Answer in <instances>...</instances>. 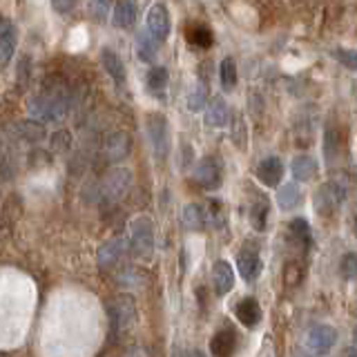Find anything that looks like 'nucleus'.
I'll return each instance as SVG.
<instances>
[{
    "mask_svg": "<svg viewBox=\"0 0 357 357\" xmlns=\"http://www.w3.org/2000/svg\"><path fill=\"white\" fill-rule=\"evenodd\" d=\"M67 109H70V94L65 87H47L31 96L27 112L33 121L50 123V121H61Z\"/></svg>",
    "mask_w": 357,
    "mask_h": 357,
    "instance_id": "obj_1",
    "label": "nucleus"
},
{
    "mask_svg": "<svg viewBox=\"0 0 357 357\" xmlns=\"http://www.w3.org/2000/svg\"><path fill=\"white\" fill-rule=\"evenodd\" d=\"M109 315V328H112V340H116L121 333L130 331L137 324V304L130 295L114 297L107 306Z\"/></svg>",
    "mask_w": 357,
    "mask_h": 357,
    "instance_id": "obj_2",
    "label": "nucleus"
},
{
    "mask_svg": "<svg viewBox=\"0 0 357 357\" xmlns=\"http://www.w3.org/2000/svg\"><path fill=\"white\" fill-rule=\"evenodd\" d=\"M130 252L137 259H150L154 252V223L150 217H137L130 223Z\"/></svg>",
    "mask_w": 357,
    "mask_h": 357,
    "instance_id": "obj_3",
    "label": "nucleus"
},
{
    "mask_svg": "<svg viewBox=\"0 0 357 357\" xmlns=\"http://www.w3.org/2000/svg\"><path fill=\"white\" fill-rule=\"evenodd\" d=\"M130 185H132V172L126 170V167H114V170H109L103 181L96 185L94 199L112 204V201H119L123 195H126Z\"/></svg>",
    "mask_w": 357,
    "mask_h": 357,
    "instance_id": "obj_4",
    "label": "nucleus"
},
{
    "mask_svg": "<svg viewBox=\"0 0 357 357\" xmlns=\"http://www.w3.org/2000/svg\"><path fill=\"white\" fill-rule=\"evenodd\" d=\"M145 132H148L156 159H165L167 152H170V126H167V119L159 114V112L148 114V119H145Z\"/></svg>",
    "mask_w": 357,
    "mask_h": 357,
    "instance_id": "obj_5",
    "label": "nucleus"
},
{
    "mask_svg": "<svg viewBox=\"0 0 357 357\" xmlns=\"http://www.w3.org/2000/svg\"><path fill=\"white\" fill-rule=\"evenodd\" d=\"M346 199V188L340 181H326L321 183L319 190L312 197V206H315V212L321 217H331L335 210H337Z\"/></svg>",
    "mask_w": 357,
    "mask_h": 357,
    "instance_id": "obj_6",
    "label": "nucleus"
},
{
    "mask_svg": "<svg viewBox=\"0 0 357 357\" xmlns=\"http://www.w3.org/2000/svg\"><path fill=\"white\" fill-rule=\"evenodd\" d=\"M192 178L199 188L208 190V192L219 190V185L223 181V165L219 161V156H204V159L195 165Z\"/></svg>",
    "mask_w": 357,
    "mask_h": 357,
    "instance_id": "obj_7",
    "label": "nucleus"
},
{
    "mask_svg": "<svg viewBox=\"0 0 357 357\" xmlns=\"http://www.w3.org/2000/svg\"><path fill=\"white\" fill-rule=\"evenodd\" d=\"M234 266H237V273L243 282H255V279L261 275L264 264H261L259 248H257L255 241L243 243V248L237 252V261H234Z\"/></svg>",
    "mask_w": 357,
    "mask_h": 357,
    "instance_id": "obj_8",
    "label": "nucleus"
},
{
    "mask_svg": "<svg viewBox=\"0 0 357 357\" xmlns=\"http://www.w3.org/2000/svg\"><path fill=\"white\" fill-rule=\"evenodd\" d=\"M145 29L150 31V36L156 43H165L170 36V14H167V7L163 3H152L148 9V16H145Z\"/></svg>",
    "mask_w": 357,
    "mask_h": 357,
    "instance_id": "obj_9",
    "label": "nucleus"
},
{
    "mask_svg": "<svg viewBox=\"0 0 357 357\" xmlns=\"http://www.w3.org/2000/svg\"><path fill=\"white\" fill-rule=\"evenodd\" d=\"M130 248V241L123 237V234H119V237H112L109 241H105L103 245L98 248L96 252V264L100 271H109V268H114L121 259L123 255L128 252Z\"/></svg>",
    "mask_w": 357,
    "mask_h": 357,
    "instance_id": "obj_10",
    "label": "nucleus"
},
{
    "mask_svg": "<svg viewBox=\"0 0 357 357\" xmlns=\"http://www.w3.org/2000/svg\"><path fill=\"white\" fill-rule=\"evenodd\" d=\"M335 344H337V331L333 326H326V324H317V326H312L306 335L308 351L319 357L331 353Z\"/></svg>",
    "mask_w": 357,
    "mask_h": 357,
    "instance_id": "obj_11",
    "label": "nucleus"
},
{
    "mask_svg": "<svg viewBox=\"0 0 357 357\" xmlns=\"http://www.w3.org/2000/svg\"><path fill=\"white\" fill-rule=\"evenodd\" d=\"M239 346V335L234 328H219L210 340V355L212 357H232Z\"/></svg>",
    "mask_w": 357,
    "mask_h": 357,
    "instance_id": "obj_12",
    "label": "nucleus"
},
{
    "mask_svg": "<svg viewBox=\"0 0 357 357\" xmlns=\"http://www.w3.org/2000/svg\"><path fill=\"white\" fill-rule=\"evenodd\" d=\"M288 241L295 250L308 252L312 248V230L306 219H293L288 223Z\"/></svg>",
    "mask_w": 357,
    "mask_h": 357,
    "instance_id": "obj_13",
    "label": "nucleus"
},
{
    "mask_svg": "<svg viewBox=\"0 0 357 357\" xmlns=\"http://www.w3.org/2000/svg\"><path fill=\"white\" fill-rule=\"evenodd\" d=\"M234 317H237L245 328H257L261 324V306L255 297H243L234 306Z\"/></svg>",
    "mask_w": 357,
    "mask_h": 357,
    "instance_id": "obj_14",
    "label": "nucleus"
},
{
    "mask_svg": "<svg viewBox=\"0 0 357 357\" xmlns=\"http://www.w3.org/2000/svg\"><path fill=\"white\" fill-rule=\"evenodd\" d=\"M284 176V163L279 156H266V159L257 165V178L266 185V188H277L279 181Z\"/></svg>",
    "mask_w": 357,
    "mask_h": 357,
    "instance_id": "obj_15",
    "label": "nucleus"
},
{
    "mask_svg": "<svg viewBox=\"0 0 357 357\" xmlns=\"http://www.w3.org/2000/svg\"><path fill=\"white\" fill-rule=\"evenodd\" d=\"M212 288H215V293L219 297L228 295L234 288V271H232L230 261L219 259L215 266H212Z\"/></svg>",
    "mask_w": 357,
    "mask_h": 357,
    "instance_id": "obj_16",
    "label": "nucleus"
},
{
    "mask_svg": "<svg viewBox=\"0 0 357 357\" xmlns=\"http://www.w3.org/2000/svg\"><path fill=\"white\" fill-rule=\"evenodd\" d=\"M18 45V29L9 18L0 20V63L7 65Z\"/></svg>",
    "mask_w": 357,
    "mask_h": 357,
    "instance_id": "obj_17",
    "label": "nucleus"
},
{
    "mask_svg": "<svg viewBox=\"0 0 357 357\" xmlns=\"http://www.w3.org/2000/svg\"><path fill=\"white\" fill-rule=\"evenodd\" d=\"M167 83H170V74H167V67L163 65H154L145 74V87H148V94L154 98H165Z\"/></svg>",
    "mask_w": 357,
    "mask_h": 357,
    "instance_id": "obj_18",
    "label": "nucleus"
},
{
    "mask_svg": "<svg viewBox=\"0 0 357 357\" xmlns=\"http://www.w3.org/2000/svg\"><path fill=\"white\" fill-rule=\"evenodd\" d=\"M137 16L139 5L132 3V0H121V3H114V7H112V22L119 29H130L137 22Z\"/></svg>",
    "mask_w": 357,
    "mask_h": 357,
    "instance_id": "obj_19",
    "label": "nucleus"
},
{
    "mask_svg": "<svg viewBox=\"0 0 357 357\" xmlns=\"http://www.w3.org/2000/svg\"><path fill=\"white\" fill-rule=\"evenodd\" d=\"M206 123L210 128H226L230 123V107L223 96H212L206 107Z\"/></svg>",
    "mask_w": 357,
    "mask_h": 357,
    "instance_id": "obj_20",
    "label": "nucleus"
},
{
    "mask_svg": "<svg viewBox=\"0 0 357 357\" xmlns=\"http://www.w3.org/2000/svg\"><path fill=\"white\" fill-rule=\"evenodd\" d=\"M130 148H132L130 134L128 132H114L107 137L103 150H105V156L109 161H121L130 154Z\"/></svg>",
    "mask_w": 357,
    "mask_h": 357,
    "instance_id": "obj_21",
    "label": "nucleus"
},
{
    "mask_svg": "<svg viewBox=\"0 0 357 357\" xmlns=\"http://www.w3.org/2000/svg\"><path fill=\"white\" fill-rule=\"evenodd\" d=\"M100 63H103L105 72L112 76V81H114L119 87L126 85V81H128V76H126V65H123L121 56H119L114 50L105 47L103 54H100Z\"/></svg>",
    "mask_w": 357,
    "mask_h": 357,
    "instance_id": "obj_22",
    "label": "nucleus"
},
{
    "mask_svg": "<svg viewBox=\"0 0 357 357\" xmlns=\"http://www.w3.org/2000/svg\"><path fill=\"white\" fill-rule=\"evenodd\" d=\"M268 215H271V204L268 199L259 192H252V204H250V226L257 232H264L266 230V223H268Z\"/></svg>",
    "mask_w": 357,
    "mask_h": 357,
    "instance_id": "obj_23",
    "label": "nucleus"
},
{
    "mask_svg": "<svg viewBox=\"0 0 357 357\" xmlns=\"http://www.w3.org/2000/svg\"><path fill=\"white\" fill-rule=\"evenodd\" d=\"M317 170H319L317 161L312 159V156H308V154H299V156H295V159H293V165H290V172H293V176L297 178V181H301V183L312 181V178L317 176Z\"/></svg>",
    "mask_w": 357,
    "mask_h": 357,
    "instance_id": "obj_24",
    "label": "nucleus"
},
{
    "mask_svg": "<svg viewBox=\"0 0 357 357\" xmlns=\"http://www.w3.org/2000/svg\"><path fill=\"white\" fill-rule=\"evenodd\" d=\"M183 226L190 232H201L208 228V212L201 204H188L183 208Z\"/></svg>",
    "mask_w": 357,
    "mask_h": 357,
    "instance_id": "obj_25",
    "label": "nucleus"
},
{
    "mask_svg": "<svg viewBox=\"0 0 357 357\" xmlns=\"http://www.w3.org/2000/svg\"><path fill=\"white\" fill-rule=\"evenodd\" d=\"M210 103V92H208V78L206 72L199 74V83L192 87V92L188 94V109L190 112H201Z\"/></svg>",
    "mask_w": 357,
    "mask_h": 357,
    "instance_id": "obj_26",
    "label": "nucleus"
},
{
    "mask_svg": "<svg viewBox=\"0 0 357 357\" xmlns=\"http://www.w3.org/2000/svg\"><path fill=\"white\" fill-rule=\"evenodd\" d=\"M299 204H301V190L297 183H284L277 190V206L284 212L299 208Z\"/></svg>",
    "mask_w": 357,
    "mask_h": 357,
    "instance_id": "obj_27",
    "label": "nucleus"
},
{
    "mask_svg": "<svg viewBox=\"0 0 357 357\" xmlns=\"http://www.w3.org/2000/svg\"><path fill=\"white\" fill-rule=\"evenodd\" d=\"M134 47H137V59L141 63H152L156 59V47H159V43L150 36L148 29H143V31H139Z\"/></svg>",
    "mask_w": 357,
    "mask_h": 357,
    "instance_id": "obj_28",
    "label": "nucleus"
},
{
    "mask_svg": "<svg viewBox=\"0 0 357 357\" xmlns=\"http://www.w3.org/2000/svg\"><path fill=\"white\" fill-rule=\"evenodd\" d=\"M185 36H188V43H192L195 47H204V50H208L212 40H215L212 29L208 25H190Z\"/></svg>",
    "mask_w": 357,
    "mask_h": 357,
    "instance_id": "obj_29",
    "label": "nucleus"
},
{
    "mask_svg": "<svg viewBox=\"0 0 357 357\" xmlns=\"http://www.w3.org/2000/svg\"><path fill=\"white\" fill-rule=\"evenodd\" d=\"M337 156H340V134L335 130H326L324 132V159H326V165H333Z\"/></svg>",
    "mask_w": 357,
    "mask_h": 357,
    "instance_id": "obj_30",
    "label": "nucleus"
},
{
    "mask_svg": "<svg viewBox=\"0 0 357 357\" xmlns=\"http://www.w3.org/2000/svg\"><path fill=\"white\" fill-rule=\"evenodd\" d=\"M219 78H221L223 89H232L234 85H237V63H234V59H230V56H226V59L221 61Z\"/></svg>",
    "mask_w": 357,
    "mask_h": 357,
    "instance_id": "obj_31",
    "label": "nucleus"
},
{
    "mask_svg": "<svg viewBox=\"0 0 357 357\" xmlns=\"http://www.w3.org/2000/svg\"><path fill=\"white\" fill-rule=\"evenodd\" d=\"M14 130L20 134V139H25L29 143H36V141H40L45 137L43 126H40V123H33V121H20Z\"/></svg>",
    "mask_w": 357,
    "mask_h": 357,
    "instance_id": "obj_32",
    "label": "nucleus"
},
{
    "mask_svg": "<svg viewBox=\"0 0 357 357\" xmlns=\"http://www.w3.org/2000/svg\"><path fill=\"white\" fill-rule=\"evenodd\" d=\"M340 273L344 279H349V282H353V279H357V252H346L342 257L340 261Z\"/></svg>",
    "mask_w": 357,
    "mask_h": 357,
    "instance_id": "obj_33",
    "label": "nucleus"
},
{
    "mask_svg": "<svg viewBox=\"0 0 357 357\" xmlns=\"http://www.w3.org/2000/svg\"><path fill=\"white\" fill-rule=\"evenodd\" d=\"M333 56H335V59H337L344 67H349V70L357 72V50H344V47H340V50H335V52H333Z\"/></svg>",
    "mask_w": 357,
    "mask_h": 357,
    "instance_id": "obj_34",
    "label": "nucleus"
},
{
    "mask_svg": "<svg viewBox=\"0 0 357 357\" xmlns=\"http://www.w3.org/2000/svg\"><path fill=\"white\" fill-rule=\"evenodd\" d=\"M109 7H114V5L105 3V0H100V3H89V9L94 11V18H96L98 22H103V20H105V16H107Z\"/></svg>",
    "mask_w": 357,
    "mask_h": 357,
    "instance_id": "obj_35",
    "label": "nucleus"
},
{
    "mask_svg": "<svg viewBox=\"0 0 357 357\" xmlns=\"http://www.w3.org/2000/svg\"><path fill=\"white\" fill-rule=\"evenodd\" d=\"M52 7L56 11H61V14H70V11L76 7V3H52Z\"/></svg>",
    "mask_w": 357,
    "mask_h": 357,
    "instance_id": "obj_36",
    "label": "nucleus"
},
{
    "mask_svg": "<svg viewBox=\"0 0 357 357\" xmlns=\"http://www.w3.org/2000/svg\"><path fill=\"white\" fill-rule=\"evenodd\" d=\"M337 357H357V349L355 346H349V349H344Z\"/></svg>",
    "mask_w": 357,
    "mask_h": 357,
    "instance_id": "obj_37",
    "label": "nucleus"
},
{
    "mask_svg": "<svg viewBox=\"0 0 357 357\" xmlns=\"http://www.w3.org/2000/svg\"><path fill=\"white\" fill-rule=\"evenodd\" d=\"M353 234H355V237H357V212H355V215H353Z\"/></svg>",
    "mask_w": 357,
    "mask_h": 357,
    "instance_id": "obj_38",
    "label": "nucleus"
},
{
    "mask_svg": "<svg viewBox=\"0 0 357 357\" xmlns=\"http://www.w3.org/2000/svg\"><path fill=\"white\" fill-rule=\"evenodd\" d=\"M188 357H206L201 351H192V353H188Z\"/></svg>",
    "mask_w": 357,
    "mask_h": 357,
    "instance_id": "obj_39",
    "label": "nucleus"
},
{
    "mask_svg": "<svg viewBox=\"0 0 357 357\" xmlns=\"http://www.w3.org/2000/svg\"><path fill=\"white\" fill-rule=\"evenodd\" d=\"M353 346L357 349V326H355V331H353Z\"/></svg>",
    "mask_w": 357,
    "mask_h": 357,
    "instance_id": "obj_40",
    "label": "nucleus"
},
{
    "mask_svg": "<svg viewBox=\"0 0 357 357\" xmlns=\"http://www.w3.org/2000/svg\"><path fill=\"white\" fill-rule=\"evenodd\" d=\"M174 357H188V355L183 351H178V353H174Z\"/></svg>",
    "mask_w": 357,
    "mask_h": 357,
    "instance_id": "obj_41",
    "label": "nucleus"
}]
</instances>
